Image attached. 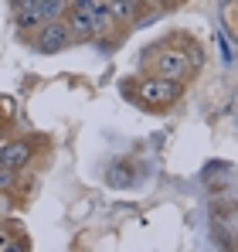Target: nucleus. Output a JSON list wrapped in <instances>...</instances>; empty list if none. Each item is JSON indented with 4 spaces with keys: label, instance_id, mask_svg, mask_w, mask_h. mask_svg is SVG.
Here are the masks:
<instances>
[{
    "label": "nucleus",
    "instance_id": "4",
    "mask_svg": "<svg viewBox=\"0 0 238 252\" xmlns=\"http://www.w3.org/2000/svg\"><path fill=\"white\" fill-rule=\"evenodd\" d=\"M72 41L75 38H72L65 17H55V21H44L38 31H34V41L31 44H34V51H41V55H58V51H65Z\"/></svg>",
    "mask_w": 238,
    "mask_h": 252
},
{
    "label": "nucleus",
    "instance_id": "6",
    "mask_svg": "<svg viewBox=\"0 0 238 252\" xmlns=\"http://www.w3.org/2000/svg\"><path fill=\"white\" fill-rule=\"evenodd\" d=\"M14 21H17V31L31 34L44 24V14H41L38 0H14Z\"/></svg>",
    "mask_w": 238,
    "mask_h": 252
},
{
    "label": "nucleus",
    "instance_id": "10",
    "mask_svg": "<svg viewBox=\"0 0 238 252\" xmlns=\"http://www.w3.org/2000/svg\"><path fill=\"white\" fill-rule=\"evenodd\" d=\"M133 3H136L140 10H147V7H153V0H133Z\"/></svg>",
    "mask_w": 238,
    "mask_h": 252
},
{
    "label": "nucleus",
    "instance_id": "11",
    "mask_svg": "<svg viewBox=\"0 0 238 252\" xmlns=\"http://www.w3.org/2000/svg\"><path fill=\"white\" fill-rule=\"evenodd\" d=\"M160 7H177V3H184V0H157Z\"/></svg>",
    "mask_w": 238,
    "mask_h": 252
},
{
    "label": "nucleus",
    "instance_id": "2",
    "mask_svg": "<svg viewBox=\"0 0 238 252\" xmlns=\"http://www.w3.org/2000/svg\"><path fill=\"white\" fill-rule=\"evenodd\" d=\"M180 92H184L180 82H170V79H160V75H147V79H136L133 99L143 109H170V106L180 102Z\"/></svg>",
    "mask_w": 238,
    "mask_h": 252
},
{
    "label": "nucleus",
    "instance_id": "9",
    "mask_svg": "<svg viewBox=\"0 0 238 252\" xmlns=\"http://www.w3.org/2000/svg\"><path fill=\"white\" fill-rule=\"evenodd\" d=\"M218 44H221V58H225V62H232L235 55H232V48H228V41H225L221 34H218Z\"/></svg>",
    "mask_w": 238,
    "mask_h": 252
},
{
    "label": "nucleus",
    "instance_id": "1",
    "mask_svg": "<svg viewBox=\"0 0 238 252\" xmlns=\"http://www.w3.org/2000/svg\"><path fill=\"white\" fill-rule=\"evenodd\" d=\"M147 65H150L153 75L170 79V82H180V85L194 75L191 58H187V51H184V38H167V41L147 48Z\"/></svg>",
    "mask_w": 238,
    "mask_h": 252
},
{
    "label": "nucleus",
    "instance_id": "8",
    "mask_svg": "<svg viewBox=\"0 0 238 252\" xmlns=\"http://www.w3.org/2000/svg\"><path fill=\"white\" fill-rule=\"evenodd\" d=\"M225 24H228V34L238 41V3L235 7H225Z\"/></svg>",
    "mask_w": 238,
    "mask_h": 252
},
{
    "label": "nucleus",
    "instance_id": "5",
    "mask_svg": "<svg viewBox=\"0 0 238 252\" xmlns=\"http://www.w3.org/2000/svg\"><path fill=\"white\" fill-rule=\"evenodd\" d=\"M31 154H34V147L28 143V140H7L3 147H0V170H21L31 164Z\"/></svg>",
    "mask_w": 238,
    "mask_h": 252
},
{
    "label": "nucleus",
    "instance_id": "7",
    "mask_svg": "<svg viewBox=\"0 0 238 252\" xmlns=\"http://www.w3.org/2000/svg\"><path fill=\"white\" fill-rule=\"evenodd\" d=\"M109 14H113L116 24H140L143 21V14L133 0H109Z\"/></svg>",
    "mask_w": 238,
    "mask_h": 252
},
{
    "label": "nucleus",
    "instance_id": "3",
    "mask_svg": "<svg viewBox=\"0 0 238 252\" xmlns=\"http://www.w3.org/2000/svg\"><path fill=\"white\" fill-rule=\"evenodd\" d=\"M65 24H68V31H72V38H75V41H99L102 34H109V31L116 28V24L102 21L92 7H85V3H79V0H68Z\"/></svg>",
    "mask_w": 238,
    "mask_h": 252
},
{
    "label": "nucleus",
    "instance_id": "12",
    "mask_svg": "<svg viewBox=\"0 0 238 252\" xmlns=\"http://www.w3.org/2000/svg\"><path fill=\"white\" fill-rule=\"evenodd\" d=\"M10 252H17V249H10Z\"/></svg>",
    "mask_w": 238,
    "mask_h": 252
}]
</instances>
